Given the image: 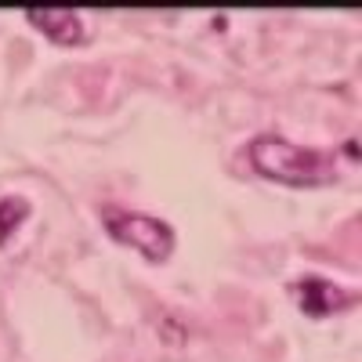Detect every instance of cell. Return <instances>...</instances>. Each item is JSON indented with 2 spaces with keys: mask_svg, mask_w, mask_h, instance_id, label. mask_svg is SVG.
I'll use <instances>...</instances> for the list:
<instances>
[{
  "mask_svg": "<svg viewBox=\"0 0 362 362\" xmlns=\"http://www.w3.org/2000/svg\"><path fill=\"white\" fill-rule=\"evenodd\" d=\"M250 163L272 177L283 181V185H322V181L334 177V167L326 163V156L312 153V148H300L279 134H261L250 145Z\"/></svg>",
  "mask_w": 362,
  "mask_h": 362,
  "instance_id": "1",
  "label": "cell"
},
{
  "mask_svg": "<svg viewBox=\"0 0 362 362\" xmlns=\"http://www.w3.org/2000/svg\"><path fill=\"white\" fill-rule=\"evenodd\" d=\"M102 221L109 228V235L116 243H127L134 250H141L148 261H167L174 250V232L167 221L153 218V214H138V210H119V206H105Z\"/></svg>",
  "mask_w": 362,
  "mask_h": 362,
  "instance_id": "2",
  "label": "cell"
},
{
  "mask_svg": "<svg viewBox=\"0 0 362 362\" xmlns=\"http://www.w3.org/2000/svg\"><path fill=\"white\" fill-rule=\"evenodd\" d=\"M293 297H297V305L305 308L308 315H326V312H337L348 305V293L334 283H326V279H300L293 283Z\"/></svg>",
  "mask_w": 362,
  "mask_h": 362,
  "instance_id": "3",
  "label": "cell"
},
{
  "mask_svg": "<svg viewBox=\"0 0 362 362\" xmlns=\"http://www.w3.org/2000/svg\"><path fill=\"white\" fill-rule=\"evenodd\" d=\"M25 18L33 22L44 37H51L54 44H83V18L76 11H25Z\"/></svg>",
  "mask_w": 362,
  "mask_h": 362,
  "instance_id": "4",
  "label": "cell"
},
{
  "mask_svg": "<svg viewBox=\"0 0 362 362\" xmlns=\"http://www.w3.org/2000/svg\"><path fill=\"white\" fill-rule=\"evenodd\" d=\"M29 203L25 199H0V243H8V235L25 221Z\"/></svg>",
  "mask_w": 362,
  "mask_h": 362,
  "instance_id": "5",
  "label": "cell"
}]
</instances>
